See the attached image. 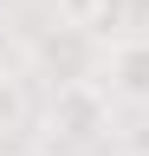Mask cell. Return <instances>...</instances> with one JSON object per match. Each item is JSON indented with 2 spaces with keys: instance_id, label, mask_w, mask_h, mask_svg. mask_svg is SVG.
I'll return each mask as SVG.
<instances>
[{
  "instance_id": "8992f818",
  "label": "cell",
  "mask_w": 149,
  "mask_h": 156,
  "mask_svg": "<svg viewBox=\"0 0 149 156\" xmlns=\"http://www.w3.org/2000/svg\"><path fill=\"white\" fill-rule=\"evenodd\" d=\"M7 52H13V26L0 20V72H7Z\"/></svg>"
},
{
  "instance_id": "5b68a950",
  "label": "cell",
  "mask_w": 149,
  "mask_h": 156,
  "mask_svg": "<svg viewBox=\"0 0 149 156\" xmlns=\"http://www.w3.org/2000/svg\"><path fill=\"white\" fill-rule=\"evenodd\" d=\"M0 156H59V150H46V143H13V150H0Z\"/></svg>"
},
{
  "instance_id": "7a4b0ae2",
  "label": "cell",
  "mask_w": 149,
  "mask_h": 156,
  "mask_svg": "<svg viewBox=\"0 0 149 156\" xmlns=\"http://www.w3.org/2000/svg\"><path fill=\"white\" fill-rule=\"evenodd\" d=\"M97 85L130 111H149V33H117L110 46L97 52Z\"/></svg>"
},
{
  "instance_id": "277c9868",
  "label": "cell",
  "mask_w": 149,
  "mask_h": 156,
  "mask_svg": "<svg viewBox=\"0 0 149 156\" xmlns=\"http://www.w3.org/2000/svg\"><path fill=\"white\" fill-rule=\"evenodd\" d=\"M26 124H32V91H26V78H20V72H0V143L20 136Z\"/></svg>"
},
{
  "instance_id": "3957f363",
  "label": "cell",
  "mask_w": 149,
  "mask_h": 156,
  "mask_svg": "<svg viewBox=\"0 0 149 156\" xmlns=\"http://www.w3.org/2000/svg\"><path fill=\"white\" fill-rule=\"evenodd\" d=\"M130 7L136 0H59V26L84 33V39H110L130 26Z\"/></svg>"
},
{
  "instance_id": "6da1fadb",
  "label": "cell",
  "mask_w": 149,
  "mask_h": 156,
  "mask_svg": "<svg viewBox=\"0 0 149 156\" xmlns=\"http://www.w3.org/2000/svg\"><path fill=\"white\" fill-rule=\"evenodd\" d=\"M110 104H117V98H110L97 78H65L59 91H52V104H46V136L59 150H91V143H104L110 136Z\"/></svg>"
}]
</instances>
